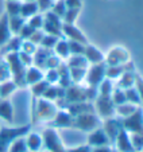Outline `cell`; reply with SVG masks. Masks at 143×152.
Masks as SVG:
<instances>
[{
  "label": "cell",
  "mask_w": 143,
  "mask_h": 152,
  "mask_svg": "<svg viewBox=\"0 0 143 152\" xmlns=\"http://www.w3.org/2000/svg\"><path fill=\"white\" fill-rule=\"evenodd\" d=\"M30 132V125L19 126V128H11V126H1L0 128V152H7L8 147L15 139L20 136H26Z\"/></svg>",
  "instance_id": "1"
},
{
  "label": "cell",
  "mask_w": 143,
  "mask_h": 152,
  "mask_svg": "<svg viewBox=\"0 0 143 152\" xmlns=\"http://www.w3.org/2000/svg\"><path fill=\"white\" fill-rule=\"evenodd\" d=\"M131 61V55L127 49L122 46H114L104 55L105 66H124Z\"/></svg>",
  "instance_id": "2"
},
{
  "label": "cell",
  "mask_w": 143,
  "mask_h": 152,
  "mask_svg": "<svg viewBox=\"0 0 143 152\" xmlns=\"http://www.w3.org/2000/svg\"><path fill=\"white\" fill-rule=\"evenodd\" d=\"M73 126L83 132H92L93 129L101 126V120L94 113H84V115L73 117Z\"/></svg>",
  "instance_id": "3"
},
{
  "label": "cell",
  "mask_w": 143,
  "mask_h": 152,
  "mask_svg": "<svg viewBox=\"0 0 143 152\" xmlns=\"http://www.w3.org/2000/svg\"><path fill=\"white\" fill-rule=\"evenodd\" d=\"M92 105H93V112H96V116L100 120L115 117V105L109 97L97 96L94 98V102H92Z\"/></svg>",
  "instance_id": "4"
},
{
  "label": "cell",
  "mask_w": 143,
  "mask_h": 152,
  "mask_svg": "<svg viewBox=\"0 0 143 152\" xmlns=\"http://www.w3.org/2000/svg\"><path fill=\"white\" fill-rule=\"evenodd\" d=\"M42 137H43V145L46 147V149L49 152H66V149L63 148L60 133L54 128L45 129L42 133Z\"/></svg>",
  "instance_id": "5"
},
{
  "label": "cell",
  "mask_w": 143,
  "mask_h": 152,
  "mask_svg": "<svg viewBox=\"0 0 143 152\" xmlns=\"http://www.w3.org/2000/svg\"><path fill=\"white\" fill-rule=\"evenodd\" d=\"M63 98L69 104L88 101L91 100V97H89V88H81L78 85H69L68 88H65Z\"/></svg>",
  "instance_id": "6"
},
{
  "label": "cell",
  "mask_w": 143,
  "mask_h": 152,
  "mask_svg": "<svg viewBox=\"0 0 143 152\" xmlns=\"http://www.w3.org/2000/svg\"><path fill=\"white\" fill-rule=\"evenodd\" d=\"M105 63H97V65H92L91 67L86 69L85 80L89 88H96L100 85V82L105 78Z\"/></svg>",
  "instance_id": "7"
},
{
  "label": "cell",
  "mask_w": 143,
  "mask_h": 152,
  "mask_svg": "<svg viewBox=\"0 0 143 152\" xmlns=\"http://www.w3.org/2000/svg\"><path fill=\"white\" fill-rule=\"evenodd\" d=\"M142 108H138L131 116L128 117L123 118L122 121V128L124 131H127L128 133H142V125H143V121H142Z\"/></svg>",
  "instance_id": "8"
},
{
  "label": "cell",
  "mask_w": 143,
  "mask_h": 152,
  "mask_svg": "<svg viewBox=\"0 0 143 152\" xmlns=\"http://www.w3.org/2000/svg\"><path fill=\"white\" fill-rule=\"evenodd\" d=\"M57 110H58L57 106L54 105L53 101L45 100V98L39 97V100H38V108H37L38 120H41V121H52L53 118H54Z\"/></svg>",
  "instance_id": "9"
},
{
  "label": "cell",
  "mask_w": 143,
  "mask_h": 152,
  "mask_svg": "<svg viewBox=\"0 0 143 152\" xmlns=\"http://www.w3.org/2000/svg\"><path fill=\"white\" fill-rule=\"evenodd\" d=\"M101 128H103L104 133L107 135L109 143H114L115 137L117 136L119 131L122 129V121L117 117H111V118H105L101 121Z\"/></svg>",
  "instance_id": "10"
},
{
  "label": "cell",
  "mask_w": 143,
  "mask_h": 152,
  "mask_svg": "<svg viewBox=\"0 0 143 152\" xmlns=\"http://www.w3.org/2000/svg\"><path fill=\"white\" fill-rule=\"evenodd\" d=\"M61 32H63V35H65L69 40L80 42V43H83V45H88V43H89L88 39H86V37L83 34V31H80V30H78L74 24H65V23H62V26H61Z\"/></svg>",
  "instance_id": "11"
},
{
  "label": "cell",
  "mask_w": 143,
  "mask_h": 152,
  "mask_svg": "<svg viewBox=\"0 0 143 152\" xmlns=\"http://www.w3.org/2000/svg\"><path fill=\"white\" fill-rule=\"evenodd\" d=\"M114 144L116 147L115 151L117 152H135L131 145V141H130V133L127 131H124L123 128L119 131L117 136L115 137Z\"/></svg>",
  "instance_id": "12"
},
{
  "label": "cell",
  "mask_w": 143,
  "mask_h": 152,
  "mask_svg": "<svg viewBox=\"0 0 143 152\" xmlns=\"http://www.w3.org/2000/svg\"><path fill=\"white\" fill-rule=\"evenodd\" d=\"M109 140L107 137V135L104 133L103 128L99 126V128L93 129L92 132L88 133V145L89 147H101V145H108Z\"/></svg>",
  "instance_id": "13"
},
{
  "label": "cell",
  "mask_w": 143,
  "mask_h": 152,
  "mask_svg": "<svg viewBox=\"0 0 143 152\" xmlns=\"http://www.w3.org/2000/svg\"><path fill=\"white\" fill-rule=\"evenodd\" d=\"M84 57L88 61V63L91 65H97V63H103L104 62V54L93 45H86L85 50H84Z\"/></svg>",
  "instance_id": "14"
},
{
  "label": "cell",
  "mask_w": 143,
  "mask_h": 152,
  "mask_svg": "<svg viewBox=\"0 0 143 152\" xmlns=\"http://www.w3.org/2000/svg\"><path fill=\"white\" fill-rule=\"evenodd\" d=\"M26 147L29 152H39L43 147V137L42 135L37 132H27L26 133Z\"/></svg>",
  "instance_id": "15"
},
{
  "label": "cell",
  "mask_w": 143,
  "mask_h": 152,
  "mask_svg": "<svg viewBox=\"0 0 143 152\" xmlns=\"http://www.w3.org/2000/svg\"><path fill=\"white\" fill-rule=\"evenodd\" d=\"M0 120L8 123V125L14 123V106L10 98L0 100Z\"/></svg>",
  "instance_id": "16"
},
{
  "label": "cell",
  "mask_w": 143,
  "mask_h": 152,
  "mask_svg": "<svg viewBox=\"0 0 143 152\" xmlns=\"http://www.w3.org/2000/svg\"><path fill=\"white\" fill-rule=\"evenodd\" d=\"M11 38H12V34L8 24V15L4 12V14L0 15V47L6 46L7 42Z\"/></svg>",
  "instance_id": "17"
},
{
  "label": "cell",
  "mask_w": 143,
  "mask_h": 152,
  "mask_svg": "<svg viewBox=\"0 0 143 152\" xmlns=\"http://www.w3.org/2000/svg\"><path fill=\"white\" fill-rule=\"evenodd\" d=\"M53 125L58 126V128H69V126H73V116L66 109L57 110L54 118H53Z\"/></svg>",
  "instance_id": "18"
},
{
  "label": "cell",
  "mask_w": 143,
  "mask_h": 152,
  "mask_svg": "<svg viewBox=\"0 0 143 152\" xmlns=\"http://www.w3.org/2000/svg\"><path fill=\"white\" fill-rule=\"evenodd\" d=\"M45 74L37 66H29L26 69V73H24V82L26 85H34V83L39 82V81L43 80Z\"/></svg>",
  "instance_id": "19"
},
{
  "label": "cell",
  "mask_w": 143,
  "mask_h": 152,
  "mask_svg": "<svg viewBox=\"0 0 143 152\" xmlns=\"http://www.w3.org/2000/svg\"><path fill=\"white\" fill-rule=\"evenodd\" d=\"M139 106L134 105V104H130V102H124V104H120V105H116L115 106V117H120L122 120L128 116H131L135 110L138 109Z\"/></svg>",
  "instance_id": "20"
},
{
  "label": "cell",
  "mask_w": 143,
  "mask_h": 152,
  "mask_svg": "<svg viewBox=\"0 0 143 152\" xmlns=\"http://www.w3.org/2000/svg\"><path fill=\"white\" fill-rule=\"evenodd\" d=\"M54 49V55H57L61 61H66L69 57H70V53H69V43L66 39H58V42L55 43V46L53 47Z\"/></svg>",
  "instance_id": "21"
},
{
  "label": "cell",
  "mask_w": 143,
  "mask_h": 152,
  "mask_svg": "<svg viewBox=\"0 0 143 152\" xmlns=\"http://www.w3.org/2000/svg\"><path fill=\"white\" fill-rule=\"evenodd\" d=\"M68 65L66 66L69 69H88L89 63L85 59L84 55H70V57L66 59Z\"/></svg>",
  "instance_id": "22"
},
{
  "label": "cell",
  "mask_w": 143,
  "mask_h": 152,
  "mask_svg": "<svg viewBox=\"0 0 143 152\" xmlns=\"http://www.w3.org/2000/svg\"><path fill=\"white\" fill-rule=\"evenodd\" d=\"M38 14V6L35 1H27V3H22L20 6V16L23 19H27V18H31L34 15Z\"/></svg>",
  "instance_id": "23"
},
{
  "label": "cell",
  "mask_w": 143,
  "mask_h": 152,
  "mask_svg": "<svg viewBox=\"0 0 143 152\" xmlns=\"http://www.w3.org/2000/svg\"><path fill=\"white\" fill-rule=\"evenodd\" d=\"M124 96H126V101H127V102L134 104V105H136V106L142 105V94H140V93L135 89L134 86L124 90Z\"/></svg>",
  "instance_id": "24"
},
{
  "label": "cell",
  "mask_w": 143,
  "mask_h": 152,
  "mask_svg": "<svg viewBox=\"0 0 143 152\" xmlns=\"http://www.w3.org/2000/svg\"><path fill=\"white\" fill-rule=\"evenodd\" d=\"M16 89H18V86L15 85V82L12 80L0 83V100L10 98V96H11Z\"/></svg>",
  "instance_id": "25"
},
{
  "label": "cell",
  "mask_w": 143,
  "mask_h": 152,
  "mask_svg": "<svg viewBox=\"0 0 143 152\" xmlns=\"http://www.w3.org/2000/svg\"><path fill=\"white\" fill-rule=\"evenodd\" d=\"M10 80H12L10 66H8V63H7L6 58L3 55H0V83H3Z\"/></svg>",
  "instance_id": "26"
},
{
  "label": "cell",
  "mask_w": 143,
  "mask_h": 152,
  "mask_svg": "<svg viewBox=\"0 0 143 152\" xmlns=\"http://www.w3.org/2000/svg\"><path fill=\"white\" fill-rule=\"evenodd\" d=\"M8 24H10V30H11L12 35H18L23 26H24V19L22 16H8Z\"/></svg>",
  "instance_id": "27"
},
{
  "label": "cell",
  "mask_w": 143,
  "mask_h": 152,
  "mask_svg": "<svg viewBox=\"0 0 143 152\" xmlns=\"http://www.w3.org/2000/svg\"><path fill=\"white\" fill-rule=\"evenodd\" d=\"M99 86H100V88H99V96H103V97H111V93H112V90H114V88H115L112 80L104 78Z\"/></svg>",
  "instance_id": "28"
},
{
  "label": "cell",
  "mask_w": 143,
  "mask_h": 152,
  "mask_svg": "<svg viewBox=\"0 0 143 152\" xmlns=\"http://www.w3.org/2000/svg\"><path fill=\"white\" fill-rule=\"evenodd\" d=\"M7 152H29L27 151V147H26V140L23 136L20 137L15 139L8 147V151Z\"/></svg>",
  "instance_id": "29"
},
{
  "label": "cell",
  "mask_w": 143,
  "mask_h": 152,
  "mask_svg": "<svg viewBox=\"0 0 143 152\" xmlns=\"http://www.w3.org/2000/svg\"><path fill=\"white\" fill-rule=\"evenodd\" d=\"M61 88H58V86H54V85H49V88L43 92L42 94V98H45V100H49V101H54L55 98H60L61 96Z\"/></svg>",
  "instance_id": "30"
},
{
  "label": "cell",
  "mask_w": 143,
  "mask_h": 152,
  "mask_svg": "<svg viewBox=\"0 0 143 152\" xmlns=\"http://www.w3.org/2000/svg\"><path fill=\"white\" fill-rule=\"evenodd\" d=\"M124 73V67L123 66H107L105 70V78L108 80H117L122 74Z\"/></svg>",
  "instance_id": "31"
},
{
  "label": "cell",
  "mask_w": 143,
  "mask_h": 152,
  "mask_svg": "<svg viewBox=\"0 0 143 152\" xmlns=\"http://www.w3.org/2000/svg\"><path fill=\"white\" fill-rule=\"evenodd\" d=\"M49 88V83L46 82L45 80H42V81H39V82H37V83H34V85H31V93H32V96L34 97H42V94H43V92H45L46 89Z\"/></svg>",
  "instance_id": "32"
},
{
  "label": "cell",
  "mask_w": 143,
  "mask_h": 152,
  "mask_svg": "<svg viewBox=\"0 0 143 152\" xmlns=\"http://www.w3.org/2000/svg\"><path fill=\"white\" fill-rule=\"evenodd\" d=\"M69 43V53L70 55H83L84 50H85L86 45H83L80 42H74V40H68Z\"/></svg>",
  "instance_id": "33"
},
{
  "label": "cell",
  "mask_w": 143,
  "mask_h": 152,
  "mask_svg": "<svg viewBox=\"0 0 143 152\" xmlns=\"http://www.w3.org/2000/svg\"><path fill=\"white\" fill-rule=\"evenodd\" d=\"M58 39H60V37H55V35H47L45 34L42 38V40H41V46L43 47V49H53V47L55 46V43L58 42Z\"/></svg>",
  "instance_id": "34"
},
{
  "label": "cell",
  "mask_w": 143,
  "mask_h": 152,
  "mask_svg": "<svg viewBox=\"0 0 143 152\" xmlns=\"http://www.w3.org/2000/svg\"><path fill=\"white\" fill-rule=\"evenodd\" d=\"M130 141H131V145L135 152H142L143 148L142 133H130Z\"/></svg>",
  "instance_id": "35"
},
{
  "label": "cell",
  "mask_w": 143,
  "mask_h": 152,
  "mask_svg": "<svg viewBox=\"0 0 143 152\" xmlns=\"http://www.w3.org/2000/svg\"><path fill=\"white\" fill-rule=\"evenodd\" d=\"M86 69H69V77L70 81H73L74 83H78L85 78Z\"/></svg>",
  "instance_id": "36"
},
{
  "label": "cell",
  "mask_w": 143,
  "mask_h": 152,
  "mask_svg": "<svg viewBox=\"0 0 143 152\" xmlns=\"http://www.w3.org/2000/svg\"><path fill=\"white\" fill-rule=\"evenodd\" d=\"M80 8H68L63 15V23L65 24H74L76 19L78 16Z\"/></svg>",
  "instance_id": "37"
},
{
  "label": "cell",
  "mask_w": 143,
  "mask_h": 152,
  "mask_svg": "<svg viewBox=\"0 0 143 152\" xmlns=\"http://www.w3.org/2000/svg\"><path fill=\"white\" fill-rule=\"evenodd\" d=\"M20 6H22L20 1H7L6 14L8 15V16H18V15L20 14Z\"/></svg>",
  "instance_id": "38"
},
{
  "label": "cell",
  "mask_w": 143,
  "mask_h": 152,
  "mask_svg": "<svg viewBox=\"0 0 143 152\" xmlns=\"http://www.w3.org/2000/svg\"><path fill=\"white\" fill-rule=\"evenodd\" d=\"M43 80L49 83V85L58 83V81H60V74H58L57 69H49L47 73L45 74V77H43Z\"/></svg>",
  "instance_id": "39"
},
{
  "label": "cell",
  "mask_w": 143,
  "mask_h": 152,
  "mask_svg": "<svg viewBox=\"0 0 143 152\" xmlns=\"http://www.w3.org/2000/svg\"><path fill=\"white\" fill-rule=\"evenodd\" d=\"M29 26L31 27V28H34V30H42V26H43V16L42 15H39V14H37V15H34V16H31V18H29Z\"/></svg>",
  "instance_id": "40"
},
{
  "label": "cell",
  "mask_w": 143,
  "mask_h": 152,
  "mask_svg": "<svg viewBox=\"0 0 143 152\" xmlns=\"http://www.w3.org/2000/svg\"><path fill=\"white\" fill-rule=\"evenodd\" d=\"M37 45H34L32 42H30V40H23L22 45H20V50L19 51H23V53H26V54L29 55H32L35 54V51H37Z\"/></svg>",
  "instance_id": "41"
},
{
  "label": "cell",
  "mask_w": 143,
  "mask_h": 152,
  "mask_svg": "<svg viewBox=\"0 0 143 152\" xmlns=\"http://www.w3.org/2000/svg\"><path fill=\"white\" fill-rule=\"evenodd\" d=\"M66 10H68V7H66V4H65V1H63V0H58L55 4H53V12H54L57 16H60V18L61 16L63 18Z\"/></svg>",
  "instance_id": "42"
},
{
  "label": "cell",
  "mask_w": 143,
  "mask_h": 152,
  "mask_svg": "<svg viewBox=\"0 0 143 152\" xmlns=\"http://www.w3.org/2000/svg\"><path fill=\"white\" fill-rule=\"evenodd\" d=\"M60 65H61V59L57 55H52V54L47 57V59L45 62V66H47V69H57Z\"/></svg>",
  "instance_id": "43"
},
{
  "label": "cell",
  "mask_w": 143,
  "mask_h": 152,
  "mask_svg": "<svg viewBox=\"0 0 143 152\" xmlns=\"http://www.w3.org/2000/svg\"><path fill=\"white\" fill-rule=\"evenodd\" d=\"M34 31H37V30L31 28V27H30L29 24L24 23V26H23L22 28H20V31H19V37L22 38L23 40H26V39H29V38L31 37L32 34H34Z\"/></svg>",
  "instance_id": "44"
},
{
  "label": "cell",
  "mask_w": 143,
  "mask_h": 152,
  "mask_svg": "<svg viewBox=\"0 0 143 152\" xmlns=\"http://www.w3.org/2000/svg\"><path fill=\"white\" fill-rule=\"evenodd\" d=\"M35 3H37V6H38V11L46 12L53 6V0H37Z\"/></svg>",
  "instance_id": "45"
},
{
  "label": "cell",
  "mask_w": 143,
  "mask_h": 152,
  "mask_svg": "<svg viewBox=\"0 0 143 152\" xmlns=\"http://www.w3.org/2000/svg\"><path fill=\"white\" fill-rule=\"evenodd\" d=\"M43 35H45V32H39V30H37V31H34V34H32L27 40L32 42L34 45H38V43H41V40H42Z\"/></svg>",
  "instance_id": "46"
},
{
  "label": "cell",
  "mask_w": 143,
  "mask_h": 152,
  "mask_svg": "<svg viewBox=\"0 0 143 152\" xmlns=\"http://www.w3.org/2000/svg\"><path fill=\"white\" fill-rule=\"evenodd\" d=\"M66 152H92V147H89L88 144L86 145H78L74 147V148L66 149Z\"/></svg>",
  "instance_id": "47"
},
{
  "label": "cell",
  "mask_w": 143,
  "mask_h": 152,
  "mask_svg": "<svg viewBox=\"0 0 143 152\" xmlns=\"http://www.w3.org/2000/svg\"><path fill=\"white\" fill-rule=\"evenodd\" d=\"M68 8H80L81 7V0H63Z\"/></svg>",
  "instance_id": "48"
},
{
  "label": "cell",
  "mask_w": 143,
  "mask_h": 152,
  "mask_svg": "<svg viewBox=\"0 0 143 152\" xmlns=\"http://www.w3.org/2000/svg\"><path fill=\"white\" fill-rule=\"evenodd\" d=\"M92 152H112V149L108 145H101V147H94Z\"/></svg>",
  "instance_id": "49"
},
{
  "label": "cell",
  "mask_w": 143,
  "mask_h": 152,
  "mask_svg": "<svg viewBox=\"0 0 143 152\" xmlns=\"http://www.w3.org/2000/svg\"><path fill=\"white\" fill-rule=\"evenodd\" d=\"M7 1H19V0H7Z\"/></svg>",
  "instance_id": "50"
},
{
  "label": "cell",
  "mask_w": 143,
  "mask_h": 152,
  "mask_svg": "<svg viewBox=\"0 0 143 152\" xmlns=\"http://www.w3.org/2000/svg\"><path fill=\"white\" fill-rule=\"evenodd\" d=\"M29 1H34V0H29Z\"/></svg>",
  "instance_id": "51"
},
{
  "label": "cell",
  "mask_w": 143,
  "mask_h": 152,
  "mask_svg": "<svg viewBox=\"0 0 143 152\" xmlns=\"http://www.w3.org/2000/svg\"><path fill=\"white\" fill-rule=\"evenodd\" d=\"M112 152H117V151H112Z\"/></svg>",
  "instance_id": "52"
}]
</instances>
